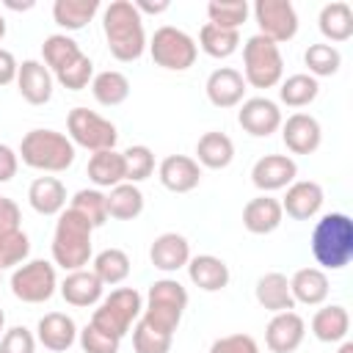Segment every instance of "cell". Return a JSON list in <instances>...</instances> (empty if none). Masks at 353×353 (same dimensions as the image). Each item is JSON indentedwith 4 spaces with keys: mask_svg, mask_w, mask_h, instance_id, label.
<instances>
[{
    "mask_svg": "<svg viewBox=\"0 0 353 353\" xmlns=\"http://www.w3.org/2000/svg\"><path fill=\"white\" fill-rule=\"evenodd\" d=\"M102 30L108 50L116 61L130 63L143 55L146 30H143V17L132 6V0H113L102 14Z\"/></svg>",
    "mask_w": 353,
    "mask_h": 353,
    "instance_id": "cell-1",
    "label": "cell"
},
{
    "mask_svg": "<svg viewBox=\"0 0 353 353\" xmlns=\"http://www.w3.org/2000/svg\"><path fill=\"white\" fill-rule=\"evenodd\" d=\"M44 66L50 69L52 80H58L69 91H83L94 80V63L80 50V44L66 33H52L41 44Z\"/></svg>",
    "mask_w": 353,
    "mask_h": 353,
    "instance_id": "cell-2",
    "label": "cell"
},
{
    "mask_svg": "<svg viewBox=\"0 0 353 353\" xmlns=\"http://www.w3.org/2000/svg\"><path fill=\"white\" fill-rule=\"evenodd\" d=\"M312 256L325 270H342L353 259V221H350V215L328 212L314 223Z\"/></svg>",
    "mask_w": 353,
    "mask_h": 353,
    "instance_id": "cell-3",
    "label": "cell"
},
{
    "mask_svg": "<svg viewBox=\"0 0 353 353\" xmlns=\"http://www.w3.org/2000/svg\"><path fill=\"white\" fill-rule=\"evenodd\" d=\"M91 234H94V226L80 212L66 207L58 215V223L52 232V262L69 273L83 270L91 259Z\"/></svg>",
    "mask_w": 353,
    "mask_h": 353,
    "instance_id": "cell-4",
    "label": "cell"
},
{
    "mask_svg": "<svg viewBox=\"0 0 353 353\" xmlns=\"http://www.w3.org/2000/svg\"><path fill=\"white\" fill-rule=\"evenodd\" d=\"M17 154L22 157V163L28 168H36L44 174H58L74 163V143L69 141V135H63L58 130H30V132H25Z\"/></svg>",
    "mask_w": 353,
    "mask_h": 353,
    "instance_id": "cell-5",
    "label": "cell"
},
{
    "mask_svg": "<svg viewBox=\"0 0 353 353\" xmlns=\"http://www.w3.org/2000/svg\"><path fill=\"white\" fill-rule=\"evenodd\" d=\"M185 309H188V290L176 279H160V281L149 284L146 306L141 312V320L146 325H152L154 331H163V334L174 336Z\"/></svg>",
    "mask_w": 353,
    "mask_h": 353,
    "instance_id": "cell-6",
    "label": "cell"
},
{
    "mask_svg": "<svg viewBox=\"0 0 353 353\" xmlns=\"http://www.w3.org/2000/svg\"><path fill=\"white\" fill-rule=\"evenodd\" d=\"M141 312H143L141 292L135 287H119L99 301V306L91 314V325H97L99 331L116 339H124L132 331V323L141 317Z\"/></svg>",
    "mask_w": 353,
    "mask_h": 353,
    "instance_id": "cell-7",
    "label": "cell"
},
{
    "mask_svg": "<svg viewBox=\"0 0 353 353\" xmlns=\"http://www.w3.org/2000/svg\"><path fill=\"white\" fill-rule=\"evenodd\" d=\"M243 80L254 88H273L281 83L284 74V58L279 44H273L265 36H251L243 44Z\"/></svg>",
    "mask_w": 353,
    "mask_h": 353,
    "instance_id": "cell-8",
    "label": "cell"
},
{
    "mask_svg": "<svg viewBox=\"0 0 353 353\" xmlns=\"http://www.w3.org/2000/svg\"><path fill=\"white\" fill-rule=\"evenodd\" d=\"M66 130H69V141L74 146L94 152H105L113 149L119 141V130L113 121L102 119L99 113L88 110V108H72L66 116Z\"/></svg>",
    "mask_w": 353,
    "mask_h": 353,
    "instance_id": "cell-9",
    "label": "cell"
},
{
    "mask_svg": "<svg viewBox=\"0 0 353 353\" xmlns=\"http://www.w3.org/2000/svg\"><path fill=\"white\" fill-rule=\"evenodd\" d=\"M149 52L157 66H163L168 72H185L196 63L199 47L185 30H179L174 25H163L154 30V36L149 41Z\"/></svg>",
    "mask_w": 353,
    "mask_h": 353,
    "instance_id": "cell-10",
    "label": "cell"
},
{
    "mask_svg": "<svg viewBox=\"0 0 353 353\" xmlns=\"http://www.w3.org/2000/svg\"><path fill=\"white\" fill-rule=\"evenodd\" d=\"M55 287H58L55 265H50L44 259L22 262L11 273V292L22 303H44V301H50L55 295Z\"/></svg>",
    "mask_w": 353,
    "mask_h": 353,
    "instance_id": "cell-11",
    "label": "cell"
},
{
    "mask_svg": "<svg viewBox=\"0 0 353 353\" xmlns=\"http://www.w3.org/2000/svg\"><path fill=\"white\" fill-rule=\"evenodd\" d=\"M254 19L259 25V36L270 39L273 44L290 41L298 33V14L290 0H256Z\"/></svg>",
    "mask_w": 353,
    "mask_h": 353,
    "instance_id": "cell-12",
    "label": "cell"
},
{
    "mask_svg": "<svg viewBox=\"0 0 353 353\" xmlns=\"http://www.w3.org/2000/svg\"><path fill=\"white\" fill-rule=\"evenodd\" d=\"M237 121L240 127L254 135V138H268L273 135L279 127H281V110L273 99L268 97H251V99H243L240 110H237Z\"/></svg>",
    "mask_w": 353,
    "mask_h": 353,
    "instance_id": "cell-13",
    "label": "cell"
},
{
    "mask_svg": "<svg viewBox=\"0 0 353 353\" xmlns=\"http://www.w3.org/2000/svg\"><path fill=\"white\" fill-rule=\"evenodd\" d=\"M295 176H298V165L290 154H265L251 168V182L262 193L290 188L295 182Z\"/></svg>",
    "mask_w": 353,
    "mask_h": 353,
    "instance_id": "cell-14",
    "label": "cell"
},
{
    "mask_svg": "<svg viewBox=\"0 0 353 353\" xmlns=\"http://www.w3.org/2000/svg\"><path fill=\"white\" fill-rule=\"evenodd\" d=\"M306 336V323L298 312H279L265 328V342L273 353H292Z\"/></svg>",
    "mask_w": 353,
    "mask_h": 353,
    "instance_id": "cell-15",
    "label": "cell"
},
{
    "mask_svg": "<svg viewBox=\"0 0 353 353\" xmlns=\"http://www.w3.org/2000/svg\"><path fill=\"white\" fill-rule=\"evenodd\" d=\"M281 138L292 154H312V152H317V146L323 141V130L314 116L292 113V116H287V121H281Z\"/></svg>",
    "mask_w": 353,
    "mask_h": 353,
    "instance_id": "cell-16",
    "label": "cell"
},
{
    "mask_svg": "<svg viewBox=\"0 0 353 353\" xmlns=\"http://www.w3.org/2000/svg\"><path fill=\"white\" fill-rule=\"evenodd\" d=\"M157 174H160L163 188L171 190V193H190L201 182V165L193 157H188V154H168V157H163Z\"/></svg>",
    "mask_w": 353,
    "mask_h": 353,
    "instance_id": "cell-17",
    "label": "cell"
},
{
    "mask_svg": "<svg viewBox=\"0 0 353 353\" xmlns=\"http://www.w3.org/2000/svg\"><path fill=\"white\" fill-rule=\"evenodd\" d=\"M17 88L25 102L30 105H47L52 99V74L44 66V61H22L17 72Z\"/></svg>",
    "mask_w": 353,
    "mask_h": 353,
    "instance_id": "cell-18",
    "label": "cell"
},
{
    "mask_svg": "<svg viewBox=\"0 0 353 353\" xmlns=\"http://www.w3.org/2000/svg\"><path fill=\"white\" fill-rule=\"evenodd\" d=\"M149 259H152V265L157 270L176 273L179 268H185L190 262V243L176 232H163V234H157L152 240Z\"/></svg>",
    "mask_w": 353,
    "mask_h": 353,
    "instance_id": "cell-19",
    "label": "cell"
},
{
    "mask_svg": "<svg viewBox=\"0 0 353 353\" xmlns=\"http://www.w3.org/2000/svg\"><path fill=\"white\" fill-rule=\"evenodd\" d=\"M323 188L317 185V182H312V179H298V182H292L290 188H287V196H284V201H281V210L290 215V218H295V221H309V218H314L317 212H320V207H323Z\"/></svg>",
    "mask_w": 353,
    "mask_h": 353,
    "instance_id": "cell-20",
    "label": "cell"
},
{
    "mask_svg": "<svg viewBox=\"0 0 353 353\" xmlns=\"http://www.w3.org/2000/svg\"><path fill=\"white\" fill-rule=\"evenodd\" d=\"M207 99L215 108H234L243 102L245 97V80L237 69L232 66H221L207 77Z\"/></svg>",
    "mask_w": 353,
    "mask_h": 353,
    "instance_id": "cell-21",
    "label": "cell"
},
{
    "mask_svg": "<svg viewBox=\"0 0 353 353\" xmlns=\"http://www.w3.org/2000/svg\"><path fill=\"white\" fill-rule=\"evenodd\" d=\"M281 218H284V210H281V201L262 193L256 199H251L245 207H243V226L251 232V234H270L281 226Z\"/></svg>",
    "mask_w": 353,
    "mask_h": 353,
    "instance_id": "cell-22",
    "label": "cell"
},
{
    "mask_svg": "<svg viewBox=\"0 0 353 353\" xmlns=\"http://www.w3.org/2000/svg\"><path fill=\"white\" fill-rule=\"evenodd\" d=\"M36 339H39L47 350L63 353V350H69V347L74 345V339H77V325H74V320H72L69 314H63V312H50V314H44V317L39 320V325H36Z\"/></svg>",
    "mask_w": 353,
    "mask_h": 353,
    "instance_id": "cell-23",
    "label": "cell"
},
{
    "mask_svg": "<svg viewBox=\"0 0 353 353\" xmlns=\"http://www.w3.org/2000/svg\"><path fill=\"white\" fill-rule=\"evenodd\" d=\"M102 281L94 276V270H72L63 281H61V298L69 303V306H77V309H85V306H94L102 301Z\"/></svg>",
    "mask_w": 353,
    "mask_h": 353,
    "instance_id": "cell-24",
    "label": "cell"
},
{
    "mask_svg": "<svg viewBox=\"0 0 353 353\" xmlns=\"http://www.w3.org/2000/svg\"><path fill=\"white\" fill-rule=\"evenodd\" d=\"M185 268H188L190 281H193L199 290H204V292H218V290H223V287L229 284V279H232L229 265H226L221 256H212V254H199V256H193Z\"/></svg>",
    "mask_w": 353,
    "mask_h": 353,
    "instance_id": "cell-25",
    "label": "cell"
},
{
    "mask_svg": "<svg viewBox=\"0 0 353 353\" xmlns=\"http://www.w3.org/2000/svg\"><path fill=\"white\" fill-rule=\"evenodd\" d=\"M28 201L39 215H61L66 210V188L58 176H36L28 188Z\"/></svg>",
    "mask_w": 353,
    "mask_h": 353,
    "instance_id": "cell-26",
    "label": "cell"
},
{
    "mask_svg": "<svg viewBox=\"0 0 353 353\" xmlns=\"http://www.w3.org/2000/svg\"><path fill=\"white\" fill-rule=\"evenodd\" d=\"M254 295H256L259 306L268 309V312H273V314L292 312L295 309V301H292V292H290V279L284 273H279V270L259 276Z\"/></svg>",
    "mask_w": 353,
    "mask_h": 353,
    "instance_id": "cell-27",
    "label": "cell"
},
{
    "mask_svg": "<svg viewBox=\"0 0 353 353\" xmlns=\"http://www.w3.org/2000/svg\"><path fill=\"white\" fill-rule=\"evenodd\" d=\"M328 276L320 268H301L295 270V276L290 279V292L295 303H306V306H320L328 298Z\"/></svg>",
    "mask_w": 353,
    "mask_h": 353,
    "instance_id": "cell-28",
    "label": "cell"
},
{
    "mask_svg": "<svg viewBox=\"0 0 353 353\" xmlns=\"http://www.w3.org/2000/svg\"><path fill=\"white\" fill-rule=\"evenodd\" d=\"M199 165H204V168H212V171H218V168H226L232 160H234V143H232V138L226 135V132H218V130H210V132H204L201 138H199V143H196V157H193Z\"/></svg>",
    "mask_w": 353,
    "mask_h": 353,
    "instance_id": "cell-29",
    "label": "cell"
},
{
    "mask_svg": "<svg viewBox=\"0 0 353 353\" xmlns=\"http://www.w3.org/2000/svg\"><path fill=\"white\" fill-rule=\"evenodd\" d=\"M88 179L97 188H116L121 182H127V171H124V154L116 149H105V152H94L88 157Z\"/></svg>",
    "mask_w": 353,
    "mask_h": 353,
    "instance_id": "cell-30",
    "label": "cell"
},
{
    "mask_svg": "<svg viewBox=\"0 0 353 353\" xmlns=\"http://www.w3.org/2000/svg\"><path fill=\"white\" fill-rule=\"evenodd\" d=\"M347 331H350V314L339 303L323 306L312 317V334L320 342H342L347 336Z\"/></svg>",
    "mask_w": 353,
    "mask_h": 353,
    "instance_id": "cell-31",
    "label": "cell"
},
{
    "mask_svg": "<svg viewBox=\"0 0 353 353\" xmlns=\"http://www.w3.org/2000/svg\"><path fill=\"white\" fill-rule=\"evenodd\" d=\"M317 22H320V33L328 41H347L353 36V8L345 0L325 3L320 8Z\"/></svg>",
    "mask_w": 353,
    "mask_h": 353,
    "instance_id": "cell-32",
    "label": "cell"
},
{
    "mask_svg": "<svg viewBox=\"0 0 353 353\" xmlns=\"http://www.w3.org/2000/svg\"><path fill=\"white\" fill-rule=\"evenodd\" d=\"M105 204H108V218L132 221L143 212V193H141L138 185L121 182V185L110 188V193L105 196Z\"/></svg>",
    "mask_w": 353,
    "mask_h": 353,
    "instance_id": "cell-33",
    "label": "cell"
},
{
    "mask_svg": "<svg viewBox=\"0 0 353 353\" xmlns=\"http://www.w3.org/2000/svg\"><path fill=\"white\" fill-rule=\"evenodd\" d=\"M91 94H94V99H97L99 105L116 108V105H121V102L130 97V80H127V74H121V72H116V69H105V72L94 74V80H91Z\"/></svg>",
    "mask_w": 353,
    "mask_h": 353,
    "instance_id": "cell-34",
    "label": "cell"
},
{
    "mask_svg": "<svg viewBox=\"0 0 353 353\" xmlns=\"http://www.w3.org/2000/svg\"><path fill=\"white\" fill-rule=\"evenodd\" d=\"M97 11H99V0H55L52 3V19L66 30L85 28Z\"/></svg>",
    "mask_w": 353,
    "mask_h": 353,
    "instance_id": "cell-35",
    "label": "cell"
},
{
    "mask_svg": "<svg viewBox=\"0 0 353 353\" xmlns=\"http://www.w3.org/2000/svg\"><path fill=\"white\" fill-rule=\"evenodd\" d=\"M94 276L102 281V284H121L127 276H130V270H132V265H130V256H127V251H121V248H105V251H99L97 256H94Z\"/></svg>",
    "mask_w": 353,
    "mask_h": 353,
    "instance_id": "cell-36",
    "label": "cell"
},
{
    "mask_svg": "<svg viewBox=\"0 0 353 353\" xmlns=\"http://www.w3.org/2000/svg\"><path fill=\"white\" fill-rule=\"evenodd\" d=\"M317 94H320V83L306 72L290 74L287 80H281V88H279V99L287 108H306L317 99Z\"/></svg>",
    "mask_w": 353,
    "mask_h": 353,
    "instance_id": "cell-37",
    "label": "cell"
},
{
    "mask_svg": "<svg viewBox=\"0 0 353 353\" xmlns=\"http://www.w3.org/2000/svg\"><path fill=\"white\" fill-rule=\"evenodd\" d=\"M210 58H229L237 52L240 47V30H223V28H215V25H204L199 30V44Z\"/></svg>",
    "mask_w": 353,
    "mask_h": 353,
    "instance_id": "cell-38",
    "label": "cell"
},
{
    "mask_svg": "<svg viewBox=\"0 0 353 353\" xmlns=\"http://www.w3.org/2000/svg\"><path fill=\"white\" fill-rule=\"evenodd\" d=\"M303 63L309 66V74L317 80V77H331L339 72L342 66V55L334 44H309L306 52H303Z\"/></svg>",
    "mask_w": 353,
    "mask_h": 353,
    "instance_id": "cell-39",
    "label": "cell"
},
{
    "mask_svg": "<svg viewBox=\"0 0 353 353\" xmlns=\"http://www.w3.org/2000/svg\"><path fill=\"white\" fill-rule=\"evenodd\" d=\"M207 17H210V25L215 28L240 30V25L248 17V3L245 0H212L207 3Z\"/></svg>",
    "mask_w": 353,
    "mask_h": 353,
    "instance_id": "cell-40",
    "label": "cell"
},
{
    "mask_svg": "<svg viewBox=\"0 0 353 353\" xmlns=\"http://www.w3.org/2000/svg\"><path fill=\"white\" fill-rule=\"evenodd\" d=\"M74 212H80L94 229L105 226L108 221V204H105V193L97 190V188H83L72 196V204H69Z\"/></svg>",
    "mask_w": 353,
    "mask_h": 353,
    "instance_id": "cell-41",
    "label": "cell"
},
{
    "mask_svg": "<svg viewBox=\"0 0 353 353\" xmlns=\"http://www.w3.org/2000/svg\"><path fill=\"white\" fill-rule=\"evenodd\" d=\"M30 254V240L22 229L0 226V270L3 268H19Z\"/></svg>",
    "mask_w": 353,
    "mask_h": 353,
    "instance_id": "cell-42",
    "label": "cell"
},
{
    "mask_svg": "<svg viewBox=\"0 0 353 353\" xmlns=\"http://www.w3.org/2000/svg\"><path fill=\"white\" fill-rule=\"evenodd\" d=\"M121 154H124V171H127V182L138 185V182H143V179H149V176L154 174V154H152V149H149V146L135 143V146L124 149Z\"/></svg>",
    "mask_w": 353,
    "mask_h": 353,
    "instance_id": "cell-43",
    "label": "cell"
},
{
    "mask_svg": "<svg viewBox=\"0 0 353 353\" xmlns=\"http://www.w3.org/2000/svg\"><path fill=\"white\" fill-rule=\"evenodd\" d=\"M171 342H174L171 334L154 331L143 320H138V325L132 328V347H135V353H171Z\"/></svg>",
    "mask_w": 353,
    "mask_h": 353,
    "instance_id": "cell-44",
    "label": "cell"
},
{
    "mask_svg": "<svg viewBox=\"0 0 353 353\" xmlns=\"http://www.w3.org/2000/svg\"><path fill=\"white\" fill-rule=\"evenodd\" d=\"M119 345H121V339L99 331L91 323L80 331V347H83V353H119Z\"/></svg>",
    "mask_w": 353,
    "mask_h": 353,
    "instance_id": "cell-45",
    "label": "cell"
},
{
    "mask_svg": "<svg viewBox=\"0 0 353 353\" xmlns=\"http://www.w3.org/2000/svg\"><path fill=\"white\" fill-rule=\"evenodd\" d=\"M0 353H36V336L25 325H14L3 331Z\"/></svg>",
    "mask_w": 353,
    "mask_h": 353,
    "instance_id": "cell-46",
    "label": "cell"
},
{
    "mask_svg": "<svg viewBox=\"0 0 353 353\" xmlns=\"http://www.w3.org/2000/svg\"><path fill=\"white\" fill-rule=\"evenodd\" d=\"M210 353H259V345L251 334H229L210 345Z\"/></svg>",
    "mask_w": 353,
    "mask_h": 353,
    "instance_id": "cell-47",
    "label": "cell"
},
{
    "mask_svg": "<svg viewBox=\"0 0 353 353\" xmlns=\"http://www.w3.org/2000/svg\"><path fill=\"white\" fill-rule=\"evenodd\" d=\"M17 168H19V154L11 146L0 143V185L11 182L17 176Z\"/></svg>",
    "mask_w": 353,
    "mask_h": 353,
    "instance_id": "cell-48",
    "label": "cell"
},
{
    "mask_svg": "<svg viewBox=\"0 0 353 353\" xmlns=\"http://www.w3.org/2000/svg\"><path fill=\"white\" fill-rule=\"evenodd\" d=\"M17 72H19V63H17L14 52L0 47V85L14 83V80H17Z\"/></svg>",
    "mask_w": 353,
    "mask_h": 353,
    "instance_id": "cell-49",
    "label": "cell"
},
{
    "mask_svg": "<svg viewBox=\"0 0 353 353\" xmlns=\"http://www.w3.org/2000/svg\"><path fill=\"white\" fill-rule=\"evenodd\" d=\"M135 8H138V14H163V11H168L171 8V3L168 0H135L132 3Z\"/></svg>",
    "mask_w": 353,
    "mask_h": 353,
    "instance_id": "cell-50",
    "label": "cell"
},
{
    "mask_svg": "<svg viewBox=\"0 0 353 353\" xmlns=\"http://www.w3.org/2000/svg\"><path fill=\"white\" fill-rule=\"evenodd\" d=\"M3 6H6V8H14V11H28V8H33L36 3H33V0H25V3H17V0H6Z\"/></svg>",
    "mask_w": 353,
    "mask_h": 353,
    "instance_id": "cell-51",
    "label": "cell"
},
{
    "mask_svg": "<svg viewBox=\"0 0 353 353\" xmlns=\"http://www.w3.org/2000/svg\"><path fill=\"white\" fill-rule=\"evenodd\" d=\"M336 353H353V342L342 339V345H339V350H336Z\"/></svg>",
    "mask_w": 353,
    "mask_h": 353,
    "instance_id": "cell-52",
    "label": "cell"
},
{
    "mask_svg": "<svg viewBox=\"0 0 353 353\" xmlns=\"http://www.w3.org/2000/svg\"><path fill=\"white\" fill-rule=\"evenodd\" d=\"M6 39V19H3V14H0V41Z\"/></svg>",
    "mask_w": 353,
    "mask_h": 353,
    "instance_id": "cell-53",
    "label": "cell"
},
{
    "mask_svg": "<svg viewBox=\"0 0 353 353\" xmlns=\"http://www.w3.org/2000/svg\"><path fill=\"white\" fill-rule=\"evenodd\" d=\"M3 328H6V312L0 309V334H3Z\"/></svg>",
    "mask_w": 353,
    "mask_h": 353,
    "instance_id": "cell-54",
    "label": "cell"
}]
</instances>
